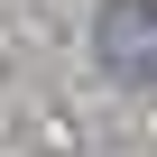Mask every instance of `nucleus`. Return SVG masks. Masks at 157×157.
Instances as JSON below:
<instances>
[{"label": "nucleus", "instance_id": "1", "mask_svg": "<svg viewBox=\"0 0 157 157\" xmlns=\"http://www.w3.org/2000/svg\"><path fill=\"white\" fill-rule=\"evenodd\" d=\"M93 46H102V74H111V83L157 93V0H102Z\"/></svg>", "mask_w": 157, "mask_h": 157}]
</instances>
